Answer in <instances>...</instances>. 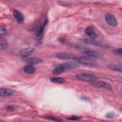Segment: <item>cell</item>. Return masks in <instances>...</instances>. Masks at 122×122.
Here are the masks:
<instances>
[{
	"label": "cell",
	"mask_w": 122,
	"mask_h": 122,
	"mask_svg": "<svg viewBox=\"0 0 122 122\" xmlns=\"http://www.w3.org/2000/svg\"><path fill=\"white\" fill-rule=\"evenodd\" d=\"M77 66L76 63H73V62H66V63H63V64H60L58 65L57 67H55V69H53L52 72L53 74H60L64 71H67L71 69H73Z\"/></svg>",
	"instance_id": "6da1fadb"
},
{
	"label": "cell",
	"mask_w": 122,
	"mask_h": 122,
	"mask_svg": "<svg viewBox=\"0 0 122 122\" xmlns=\"http://www.w3.org/2000/svg\"><path fill=\"white\" fill-rule=\"evenodd\" d=\"M73 60L79 64L86 65V66H91V67H95L96 64L92 61V59L86 57V56H78V57H73Z\"/></svg>",
	"instance_id": "7a4b0ae2"
},
{
	"label": "cell",
	"mask_w": 122,
	"mask_h": 122,
	"mask_svg": "<svg viewBox=\"0 0 122 122\" xmlns=\"http://www.w3.org/2000/svg\"><path fill=\"white\" fill-rule=\"evenodd\" d=\"M75 78L80 80V81H83V82H93L95 80V76L92 73H79V74H76L75 75Z\"/></svg>",
	"instance_id": "3957f363"
},
{
	"label": "cell",
	"mask_w": 122,
	"mask_h": 122,
	"mask_svg": "<svg viewBox=\"0 0 122 122\" xmlns=\"http://www.w3.org/2000/svg\"><path fill=\"white\" fill-rule=\"evenodd\" d=\"M92 86L95 87V88H98V89H104V90H107V91H112V86L108 83V82H105V81H102V80H97V81H93L92 82Z\"/></svg>",
	"instance_id": "277c9868"
},
{
	"label": "cell",
	"mask_w": 122,
	"mask_h": 122,
	"mask_svg": "<svg viewBox=\"0 0 122 122\" xmlns=\"http://www.w3.org/2000/svg\"><path fill=\"white\" fill-rule=\"evenodd\" d=\"M105 20H106L107 24L110 25V26H112V27L117 26V19L112 13H106L105 14Z\"/></svg>",
	"instance_id": "5b68a950"
},
{
	"label": "cell",
	"mask_w": 122,
	"mask_h": 122,
	"mask_svg": "<svg viewBox=\"0 0 122 122\" xmlns=\"http://www.w3.org/2000/svg\"><path fill=\"white\" fill-rule=\"evenodd\" d=\"M84 56H86L90 59H94V58H98L100 56V54L97 51H84Z\"/></svg>",
	"instance_id": "8992f818"
},
{
	"label": "cell",
	"mask_w": 122,
	"mask_h": 122,
	"mask_svg": "<svg viewBox=\"0 0 122 122\" xmlns=\"http://www.w3.org/2000/svg\"><path fill=\"white\" fill-rule=\"evenodd\" d=\"M24 61L28 63V65H35V64H39L42 62L41 59L36 58V57H30V58H24Z\"/></svg>",
	"instance_id": "52a82bcc"
},
{
	"label": "cell",
	"mask_w": 122,
	"mask_h": 122,
	"mask_svg": "<svg viewBox=\"0 0 122 122\" xmlns=\"http://www.w3.org/2000/svg\"><path fill=\"white\" fill-rule=\"evenodd\" d=\"M14 92L10 90V89H6V88H1L0 89V95L1 96H10L13 95Z\"/></svg>",
	"instance_id": "ba28073f"
},
{
	"label": "cell",
	"mask_w": 122,
	"mask_h": 122,
	"mask_svg": "<svg viewBox=\"0 0 122 122\" xmlns=\"http://www.w3.org/2000/svg\"><path fill=\"white\" fill-rule=\"evenodd\" d=\"M12 13H13V16H14V18L16 19V21H17L18 23H22V22L24 21V16L22 15V13H21L20 11H18V10H13Z\"/></svg>",
	"instance_id": "9c48e42d"
},
{
	"label": "cell",
	"mask_w": 122,
	"mask_h": 122,
	"mask_svg": "<svg viewBox=\"0 0 122 122\" xmlns=\"http://www.w3.org/2000/svg\"><path fill=\"white\" fill-rule=\"evenodd\" d=\"M33 48H24L22 50L19 51V54L22 56H28L30 53H31L33 51Z\"/></svg>",
	"instance_id": "30bf717a"
},
{
	"label": "cell",
	"mask_w": 122,
	"mask_h": 122,
	"mask_svg": "<svg viewBox=\"0 0 122 122\" xmlns=\"http://www.w3.org/2000/svg\"><path fill=\"white\" fill-rule=\"evenodd\" d=\"M56 57L60 58V59H71V60H73L74 56H72L69 53H66V52H59V53L56 54Z\"/></svg>",
	"instance_id": "8fae6325"
},
{
	"label": "cell",
	"mask_w": 122,
	"mask_h": 122,
	"mask_svg": "<svg viewBox=\"0 0 122 122\" xmlns=\"http://www.w3.org/2000/svg\"><path fill=\"white\" fill-rule=\"evenodd\" d=\"M35 71H36V69L32 65H27L24 67V71L28 74H33L35 72Z\"/></svg>",
	"instance_id": "7c38bea8"
},
{
	"label": "cell",
	"mask_w": 122,
	"mask_h": 122,
	"mask_svg": "<svg viewBox=\"0 0 122 122\" xmlns=\"http://www.w3.org/2000/svg\"><path fill=\"white\" fill-rule=\"evenodd\" d=\"M85 33H86L89 37H92V38H94V37L96 36L95 31H94V30H93L92 27H88V28H86V30H85Z\"/></svg>",
	"instance_id": "4fadbf2b"
},
{
	"label": "cell",
	"mask_w": 122,
	"mask_h": 122,
	"mask_svg": "<svg viewBox=\"0 0 122 122\" xmlns=\"http://www.w3.org/2000/svg\"><path fill=\"white\" fill-rule=\"evenodd\" d=\"M51 82L53 83H56V84H63L66 82V80L63 78V77H59V76H55V77H51L50 79Z\"/></svg>",
	"instance_id": "5bb4252c"
},
{
	"label": "cell",
	"mask_w": 122,
	"mask_h": 122,
	"mask_svg": "<svg viewBox=\"0 0 122 122\" xmlns=\"http://www.w3.org/2000/svg\"><path fill=\"white\" fill-rule=\"evenodd\" d=\"M109 69H111V70H112V71H120V72H122V67H120V66L110 65V66H109Z\"/></svg>",
	"instance_id": "9a60e30c"
},
{
	"label": "cell",
	"mask_w": 122,
	"mask_h": 122,
	"mask_svg": "<svg viewBox=\"0 0 122 122\" xmlns=\"http://www.w3.org/2000/svg\"><path fill=\"white\" fill-rule=\"evenodd\" d=\"M7 48H8V43L3 38H1V40H0V50H5Z\"/></svg>",
	"instance_id": "2e32d148"
},
{
	"label": "cell",
	"mask_w": 122,
	"mask_h": 122,
	"mask_svg": "<svg viewBox=\"0 0 122 122\" xmlns=\"http://www.w3.org/2000/svg\"><path fill=\"white\" fill-rule=\"evenodd\" d=\"M48 119H51V120H53V121H56V122H62V119L60 118H57V117H54V116H47Z\"/></svg>",
	"instance_id": "e0dca14e"
},
{
	"label": "cell",
	"mask_w": 122,
	"mask_h": 122,
	"mask_svg": "<svg viewBox=\"0 0 122 122\" xmlns=\"http://www.w3.org/2000/svg\"><path fill=\"white\" fill-rule=\"evenodd\" d=\"M113 52H114L115 54H117V55L122 56V48H120V49H116V50H113Z\"/></svg>",
	"instance_id": "ac0fdd59"
},
{
	"label": "cell",
	"mask_w": 122,
	"mask_h": 122,
	"mask_svg": "<svg viewBox=\"0 0 122 122\" xmlns=\"http://www.w3.org/2000/svg\"><path fill=\"white\" fill-rule=\"evenodd\" d=\"M5 33H7V30H6L4 27H2V28L0 29V35H1V36H3Z\"/></svg>",
	"instance_id": "d6986e66"
},
{
	"label": "cell",
	"mask_w": 122,
	"mask_h": 122,
	"mask_svg": "<svg viewBox=\"0 0 122 122\" xmlns=\"http://www.w3.org/2000/svg\"><path fill=\"white\" fill-rule=\"evenodd\" d=\"M69 119L70 120H78V119H80V117L79 116H71V117H69Z\"/></svg>",
	"instance_id": "ffe728a7"
},
{
	"label": "cell",
	"mask_w": 122,
	"mask_h": 122,
	"mask_svg": "<svg viewBox=\"0 0 122 122\" xmlns=\"http://www.w3.org/2000/svg\"><path fill=\"white\" fill-rule=\"evenodd\" d=\"M106 116H107V117H114V116H115V114H114V113H112V112H109V113H107V114H106Z\"/></svg>",
	"instance_id": "44dd1931"
},
{
	"label": "cell",
	"mask_w": 122,
	"mask_h": 122,
	"mask_svg": "<svg viewBox=\"0 0 122 122\" xmlns=\"http://www.w3.org/2000/svg\"><path fill=\"white\" fill-rule=\"evenodd\" d=\"M14 109H15L14 106H7V110H9V111H11V110H14Z\"/></svg>",
	"instance_id": "7402d4cb"
},
{
	"label": "cell",
	"mask_w": 122,
	"mask_h": 122,
	"mask_svg": "<svg viewBox=\"0 0 122 122\" xmlns=\"http://www.w3.org/2000/svg\"><path fill=\"white\" fill-rule=\"evenodd\" d=\"M121 112H122V109H121Z\"/></svg>",
	"instance_id": "603a6c76"
}]
</instances>
